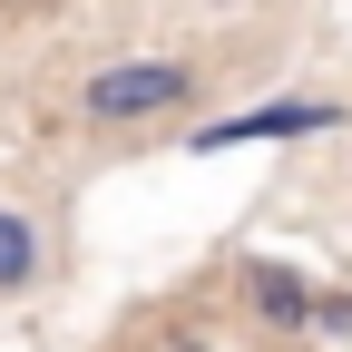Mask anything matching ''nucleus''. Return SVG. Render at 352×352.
<instances>
[{"label": "nucleus", "mask_w": 352, "mask_h": 352, "mask_svg": "<svg viewBox=\"0 0 352 352\" xmlns=\"http://www.w3.org/2000/svg\"><path fill=\"white\" fill-rule=\"evenodd\" d=\"M176 108H196L186 59H108L78 88V118H98V127H147V118H176Z\"/></svg>", "instance_id": "obj_1"}, {"label": "nucleus", "mask_w": 352, "mask_h": 352, "mask_svg": "<svg viewBox=\"0 0 352 352\" xmlns=\"http://www.w3.org/2000/svg\"><path fill=\"white\" fill-rule=\"evenodd\" d=\"M323 127H342L333 98H264V108H235V118H206L186 157H226V147H264V138H323Z\"/></svg>", "instance_id": "obj_2"}, {"label": "nucleus", "mask_w": 352, "mask_h": 352, "mask_svg": "<svg viewBox=\"0 0 352 352\" xmlns=\"http://www.w3.org/2000/svg\"><path fill=\"white\" fill-rule=\"evenodd\" d=\"M235 284H245V314H254L264 333H314V294H323V284H303L284 254H245Z\"/></svg>", "instance_id": "obj_3"}, {"label": "nucleus", "mask_w": 352, "mask_h": 352, "mask_svg": "<svg viewBox=\"0 0 352 352\" xmlns=\"http://www.w3.org/2000/svg\"><path fill=\"white\" fill-rule=\"evenodd\" d=\"M39 274H50V245H39V226L20 206H0V294H30Z\"/></svg>", "instance_id": "obj_4"}, {"label": "nucleus", "mask_w": 352, "mask_h": 352, "mask_svg": "<svg viewBox=\"0 0 352 352\" xmlns=\"http://www.w3.org/2000/svg\"><path fill=\"white\" fill-rule=\"evenodd\" d=\"M314 333L323 342H352V284H323L314 294Z\"/></svg>", "instance_id": "obj_5"}, {"label": "nucleus", "mask_w": 352, "mask_h": 352, "mask_svg": "<svg viewBox=\"0 0 352 352\" xmlns=\"http://www.w3.org/2000/svg\"><path fill=\"white\" fill-rule=\"evenodd\" d=\"M0 10H50V0H0Z\"/></svg>", "instance_id": "obj_6"}, {"label": "nucleus", "mask_w": 352, "mask_h": 352, "mask_svg": "<svg viewBox=\"0 0 352 352\" xmlns=\"http://www.w3.org/2000/svg\"><path fill=\"white\" fill-rule=\"evenodd\" d=\"M206 10H245V0H206Z\"/></svg>", "instance_id": "obj_7"}]
</instances>
